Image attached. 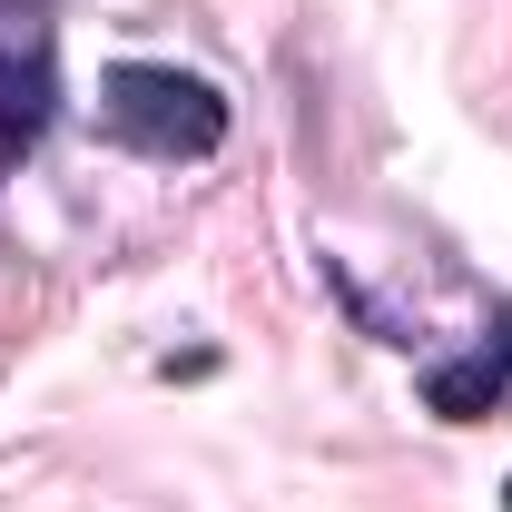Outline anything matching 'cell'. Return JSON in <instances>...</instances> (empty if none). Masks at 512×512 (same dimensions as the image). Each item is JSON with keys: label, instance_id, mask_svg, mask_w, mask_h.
I'll use <instances>...</instances> for the list:
<instances>
[{"label": "cell", "instance_id": "1", "mask_svg": "<svg viewBox=\"0 0 512 512\" xmlns=\"http://www.w3.org/2000/svg\"><path fill=\"white\" fill-rule=\"evenodd\" d=\"M99 99H109V128H119L128 148H148V158H207V148L227 138V99H217L197 69L119 60L99 79Z\"/></svg>", "mask_w": 512, "mask_h": 512}, {"label": "cell", "instance_id": "2", "mask_svg": "<svg viewBox=\"0 0 512 512\" xmlns=\"http://www.w3.org/2000/svg\"><path fill=\"white\" fill-rule=\"evenodd\" d=\"M40 119H50V79H40L30 60H10V50H0V168H10V158H30Z\"/></svg>", "mask_w": 512, "mask_h": 512}, {"label": "cell", "instance_id": "3", "mask_svg": "<svg viewBox=\"0 0 512 512\" xmlns=\"http://www.w3.org/2000/svg\"><path fill=\"white\" fill-rule=\"evenodd\" d=\"M424 404H434L444 424H483V414L503 404V375H493V355H473V365H434V375H424Z\"/></svg>", "mask_w": 512, "mask_h": 512}, {"label": "cell", "instance_id": "4", "mask_svg": "<svg viewBox=\"0 0 512 512\" xmlns=\"http://www.w3.org/2000/svg\"><path fill=\"white\" fill-rule=\"evenodd\" d=\"M493 375H503V394H512V316L493 325Z\"/></svg>", "mask_w": 512, "mask_h": 512}, {"label": "cell", "instance_id": "5", "mask_svg": "<svg viewBox=\"0 0 512 512\" xmlns=\"http://www.w3.org/2000/svg\"><path fill=\"white\" fill-rule=\"evenodd\" d=\"M503 503H512V493H503Z\"/></svg>", "mask_w": 512, "mask_h": 512}]
</instances>
